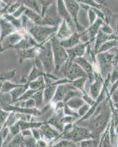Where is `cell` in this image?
<instances>
[{
  "instance_id": "cell-31",
  "label": "cell",
  "mask_w": 118,
  "mask_h": 147,
  "mask_svg": "<svg viewBox=\"0 0 118 147\" xmlns=\"http://www.w3.org/2000/svg\"><path fill=\"white\" fill-rule=\"evenodd\" d=\"M29 84V88L32 89V90H41V89H44L46 86L45 80L44 77H41L39 79L35 80L32 81L31 82H28Z\"/></svg>"
},
{
  "instance_id": "cell-25",
  "label": "cell",
  "mask_w": 118,
  "mask_h": 147,
  "mask_svg": "<svg viewBox=\"0 0 118 147\" xmlns=\"http://www.w3.org/2000/svg\"><path fill=\"white\" fill-rule=\"evenodd\" d=\"M118 44V36L116 35V37L115 38L111 39V40H109V41L106 42L105 44H103L101 47H100L98 51V53H101V52H110L114 49L117 47Z\"/></svg>"
},
{
  "instance_id": "cell-9",
  "label": "cell",
  "mask_w": 118,
  "mask_h": 147,
  "mask_svg": "<svg viewBox=\"0 0 118 147\" xmlns=\"http://www.w3.org/2000/svg\"><path fill=\"white\" fill-rule=\"evenodd\" d=\"M64 4L66 5V8L70 14L71 18L74 22L76 31L79 33L83 32L86 30V28H84V27L80 23L79 18H78L80 10L81 9L79 2L78 1H75V0H65Z\"/></svg>"
},
{
  "instance_id": "cell-14",
  "label": "cell",
  "mask_w": 118,
  "mask_h": 147,
  "mask_svg": "<svg viewBox=\"0 0 118 147\" xmlns=\"http://www.w3.org/2000/svg\"><path fill=\"white\" fill-rule=\"evenodd\" d=\"M56 5H57V10L59 16L61 17L63 21H65L69 24L70 28L73 30V32H77L74 22L71 18L70 14L66 8V5L64 4V1L58 0L56 1Z\"/></svg>"
},
{
  "instance_id": "cell-1",
  "label": "cell",
  "mask_w": 118,
  "mask_h": 147,
  "mask_svg": "<svg viewBox=\"0 0 118 147\" xmlns=\"http://www.w3.org/2000/svg\"><path fill=\"white\" fill-rule=\"evenodd\" d=\"M111 117L112 110L111 101L108 96L100 104L95 112L90 119L74 124L86 127L91 132L94 138H100L109 126Z\"/></svg>"
},
{
  "instance_id": "cell-8",
  "label": "cell",
  "mask_w": 118,
  "mask_h": 147,
  "mask_svg": "<svg viewBox=\"0 0 118 147\" xmlns=\"http://www.w3.org/2000/svg\"><path fill=\"white\" fill-rule=\"evenodd\" d=\"M62 21L58 13L56 1H54V2L46 10L44 16L42 17V25L58 27Z\"/></svg>"
},
{
  "instance_id": "cell-13",
  "label": "cell",
  "mask_w": 118,
  "mask_h": 147,
  "mask_svg": "<svg viewBox=\"0 0 118 147\" xmlns=\"http://www.w3.org/2000/svg\"><path fill=\"white\" fill-rule=\"evenodd\" d=\"M64 116V107L63 108H55L50 118L46 121V122L54 128H56L58 131L61 133L64 130V124L62 122V119Z\"/></svg>"
},
{
  "instance_id": "cell-24",
  "label": "cell",
  "mask_w": 118,
  "mask_h": 147,
  "mask_svg": "<svg viewBox=\"0 0 118 147\" xmlns=\"http://www.w3.org/2000/svg\"><path fill=\"white\" fill-rule=\"evenodd\" d=\"M24 15L27 16L35 25H42V17L36 12L27 8Z\"/></svg>"
},
{
  "instance_id": "cell-39",
  "label": "cell",
  "mask_w": 118,
  "mask_h": 147,
  "mask_svg": "<svg viewBox=\"0 0 118 147\" xmlns=\"http://www.w3.org/2000/svg\"><path fill=\"white\" fill-rule=\"evenodd\" d=\"M22 5V1H14V3H12L11 5H9L7 7V13L10 14V15H13L20 7Z\"/></svg>"
},
{
  "instance_id": "cell-45",
  "label": "cell",
  "mask_w": 118,
  "mask_h": 147,
  "mask_svg": "<svg viewBox=\"0 0 118 147\" xmlns=\"http://www.w3.org/2000/svg\"><path fill=\"white\" fill-rule=\"evenodd\" d=\"M39 2L41 5V17H43L44 13H45L46 10L54 2V1H43L42 0V1H39Z\"/></svg>"
},
{
  "instance_id": "cell-33",
  "label": "cell",
  "mask_w": 118,
  "mask_h": 147,
  "mask_svg": "<svg viewBox=\"0 0 118 147\" xmlns=\"http://www.w3.org/2000/svg\"><path fill=\"white\" fill-rule=\"evenodd\" d=\"M22 85H23V84H16L13 83V82H10V81H6V82H4L3 85H2V90L0 91V95H2L3 94L10 93V91H12V90H14L16 88L20 87Z\"/></svg>"
},
{
  "instance_id": "cell-32",
  "label": "cell",
  "mask_w": 118,
  "mask_h": 147,
  "mask_svg": "<svg viewBox=\"0 0 118 147\" xmlns=\"http://www.w3.org/2000/svg\"><path fill=\"white\" fill-rule=\"evenodd\" d=\"M3 17L5 18H6L17 30H20L22 29V23L21 18H16L13 16L12 15H10V14L7 13H5L3 16Z\"/></svg>"
},
{
  "instance_id": "cell-11",
  "label": "cell",
  "mask_w": 118,
  "mask_h": 147,
  "mask_svg": "<svg viewBox=\"0 0 118 147\" xmlns=\"http://www.w3.org/2000/svg\"><path fill=\"white\" fill-rule=\"evenodd\" d=\"M103 84L104 80L100 75L98 71L94 72V78L93 81L89 83V90L87 93L92 97L94 100L98 99L99 96L100 95L102 90L103 88Z\"/></svg>"
},
{
  "instance_id": "cell-40",
  "label": "cell",
  "mask_w": 118,
  "mask_h": 147,
  "mask_svg": "<svg viewBox=\"0 0 118 147\" xmlns=\"http://www.w3.org/2000/svg\"><path fill=\"white\" fill-rule=\"evenodd\" d=\"M37 90H32V89L29 88L28 90H27V91H26L25 93H24V94L23 95H22V96H21L20 98H19V99L15 102V103H16V102H24V101H27L28 100V99H31V98L33 97V94H35V92L37 91Z\"/></svg>"
},
{
  "instance_id": "cell-26",
  "label": "cell",
  "mask_w": 118,
  "mask_h": 147,
  "mask_svg": "<svg viewBox=\"0 0 118 147\" xmlns=\"http://www.w3.org/2000/svg\"><path fill=\"white\" fill-rule=\"evenodd\" d=\"M86 103L84 102L83 99H82V97H74L73 99H69L67 102H66L65 105L69 108H70L71 110L77 112V110L81 108Z\"/></svg>"
},
{
  "instance_id": "cell-21",
  "label": "cell",
  "mask_w": 118,
  "mask_h": 147,
  "mask_svg": "<svg viewBox=\"0 0 118 147\" xmlns=\"http://www.w3.org/2000/svg\"><path fill=\"white\" fill-rule=\"evenodd\" d=\"M81 43V34L78 32H75L73 35L69 37L66 40H63L60 42L61 45L64 47L65 49L73 48Z\"/></svg>"
},
{
  "instance_id": "cell-52",
  "label": "cell",
  "mask_w": 118,
  "mask_h": 147,
  "mask_svg": "<svg viewBox=\"0 0 118 147\" xmlns=\"http://www.w3.org/2000/svg\"><path fill=\"white\" fill-rule=\"evenodd\" d=\"M31 132H32V136L35 139V140H40V139H41L39 129H31Z\"/></svg>"
},
{
  "instance_id": "cell-46",
  "label": "cell",
  "mask_w": 118,
  "mask_h": 147,
  "mask_svg": "<svg viewBox=\"0 0 118 147\" xmlns=\"http://www.w3.org/2000/svg\"><path fill=\"white\" fill-rule=\"evenodd\" d=\"M90 109V106L89 105H87V104H85V105H83L81 108L78 109V110H77V113H78V115H79L80 119H81V118H83V116H85V115L87 114V113L89 112Z\"/></svg>"
},
{
  "instance_id": "cell-48",
  "label": "cell",
  "mask_w": 118,
  "mask_h": 147,
  "mask_svg": "<svg viewBox=\"0 0 118 147\" xmlns=\"http://www.w3.org/2000/svg\"><path fill=\"white\" fill-rule=\"evenodd\" d=\"M82 99H83V101H84L85 103L87 104V105H89L90 107H91V106H92L94 104V102H95V100H94L90 94H88V93L83 94Z\"/></svg>"
},
{
  "instance_id": "cell-3",
  "label": "cell",
  "mask_w": 118,
  "mask_h": 147,
  "mask_svg": "<svg viewBox=\"0 0 118 147\" xmlns=\"http://www.w3.org/2000/svg\"><path fill=\"white\" fill-rule=\"evenodd\" d=\"M50 40L41 44L39 49L38 58L42 65L43 70L47 74H54L55 63L52 47Z\"/></svg>"
},
{
  "instance_id": "cell-19",
  "label": "cell",
  "mask_w": 118,
  "mask_h": 147,
  "mask_svg": "<svg viewBox=\"0 0 118 147\" xmlns=\"http://www.w3.org/2000/svg\"><path fill=\"white\" fill-rule=\"evenodd\" d=\"M103 22H104L103 20H102L100 18H98V20L93 24L90 25L84 30V32L87 35L88 38L90 40V44H94V40L96 38L97 35L99 32L100 27L102 26Z\"/></svg>"
},
{
  "instance_id": "cell-7",
  "label": "cell",
  "mask_w": 118,
  "mask_h": 147,
  "mask_svg": "<svg viewBox=\"0 0 118 147\" xmlns=\"http://www.w3.org/2000/svg\"><path fill=\"white\" fill-rule=\"evenodd\" d=\"M58 72H61L63 74V78H66L69 82L81 77H87L86 74L83 70L74 62L69 63L67 61L60 69Z\"/></svg>"
},
{
  "instance_id": "cell-22",
  "label": "cell",
  "mask_w": 118,
  "mask_h": 147,
  "mask_svg": "<svg viewBox=\"0 0 118 147\" xmlns=\"http://www.w3.org/2000/svg\"><path fill=\"white\" fill-rule=\"evenodd\" d=\"M28 89L29 84L27 82V83L23 84V85H21L20 87L16 88H15L14 90H12V91H10L9 94H10V96H11V100L9 102H7V103L10 104V105L15 103Z\"/></svg>"
},
{
  "instance_id": "cell-51",
  "label": "cell",
  "mask_w": 118,
  "mask_h": 147,
  "mask_svg": "<svg viewBox=\"0 0 118 147\" xmlns=\"http://www.w3.org/2000/svg\"><path fill=\"white\" fill-rule=\"evenodd\" d=\"M110 99L113 103H117L118 102V88L115 91L109 96Z\"/></svg>"
},
{
  "instance_id": "cell-10",
  "label": "cell",
  "mask_w": 118,
  "mask_h": 147,
  "mask_svg": "<svg viewBox=\"0 0 118 147\" xmlns=\"http://www.w3.org/2000/svg\"><path fill=\"white\" fill-rule=\"evenodd\" d=\"M23 38V30H17L14 33L5 37L0 44V52L13 49L22 39Z\"/></svg>"
},
{
  "instance_id": "cell-15",
  "label": "cell",
  "mask_w": 118,
  "mask_h": 147,
  "mask_svg": "<svg viewBox=\"0 0 118 147\" xmlns=\"http://www.w3.org/2000/svg\"><path fill=\"white\" fill-rule=\"evenodd\" d=\"M73 89L75 88L73 87V85L70 82L61 84V85H58L57 88H56V94H55L54 97L52 99L51 104L52 105H55V104H57L58 102H63L64 98L66 96V94H67L69 90H73Z\"/></svg>"
},
{
  "instance_id": "cell-34",
  "label": "cell",
  "mask_w": 118,
  "mask_h": 147,
  "mask_svg": "<svg viewBox=\"0 0 118 147\" xmlns=\"http://www.w3.org/2000/svg\"><path fill=\"white\" fill-rule=\"evenodd\" d=\"M100 141V138L87 139L79 143V147H99Z\"/></svg>"
},
{
  "instance_id": "cell-20",
  "label": "cell",
  "mask_w": 118,
  "mask_h": 147,
  "mask_svg": "<svg viewBox=\"0 0 118 147\" xmlns=\"http://www.w3.org/2000/svg\"><path fill=\"white\" fill-rule=\"evenodd\" d=\"M17 31L16 29L4 17L0 18V33H1V42L5 37ZM1 44V43H0Z\"/></svg>"
},
{
  "instance_id": "cell-43",
  "label": "cell",
  "mask_w": 118,
  "mask_h": 147,
  "mask_svg": "<svg viewBox=\"0 0 118 147\" xmlns=\"http://www.w3.org/2000/svg\"><path fill=\"white\" fill-rule=\"evenodd\" d=\"M109 24L113 28L115 35L118 36V13H113Z\"/></svg>"
},
{
  "instance_id": "cell-41",
  "label": "cell",
  "mask_w": 118,
  "mask_h": 147,
  "mask_svg": "<svg viewBox=\"0 0 118 147\" xmlns=\"http://www.w3.org/2000/svg\"><path fill=\"white\" fill-rule=\"evenodd\" d=\"M23 144L24 147H36V141L33 136L23 137Z\"/></svg>"
},
{
  "instance_id": "cell-36",
  "label": "cell",
  "mask_w": 118,
  "mask_h": 147,
  "mask_svg": "<svg viewBox=\"0 0 118 147\" xmlns=\"http://www.w3.org/2000/svg\"><path fill=\"white\" fill-rule=\"evenodd\" d=\"M16 73V69L2 72V73L0 74V82L4 84V82H6V81H10V80H11V79L15 77Z\"/></svg>"
},
{
  "instance_id": "cell-50",
  "label": "cell",
  "mask_w": 118,
  "mask_h": 147,
  "mask_svg": "<svg viewBox=\"0 0 118 147\" xmlns=\"http://www.w3.org/2000/svg\"><path fill=\"white\" fill-rule=\"evenodd\" d=\"M26 9H27V7H25L23 5H22L20 6V7H19V8L18 9V10H17L12 16L16 18H21L22 16L24 14V12H25Z\"/></svg>"
},
{
  "instance_id": "cell-42",
  "label": "cell",
  "mask_w": 118,
  "mask_h": 147,
  "mask_svg": "<svg viewBox=\"0 0 118 147\" xmlns=\"http://www.w3.org/2000/svg\"><path fill=\"white\" fill-rule=\"evenodd\" d=\"M100 31L103 32V33L106 34V35H115V31H114L113 28L109 24H107L106 22H103V24H102V26L100 27Z\"/></svg>"
},
{
  "instance_id": "cell-38",
  "label": "cell",
  "mask_w": 118,
  "mask_h": 147,
  "mask_svg": "<svg viewBox=\"0 0 118 147\" xmlns=\"http://www.w3.org/2000/svg\"><path fill=\"white\" fill-rule=\"evenodd\" d=\"M86 14H87L88 18V22H89V26L92 25L94 22L98 20V16H97L96 13L91 7H89V9L86 11Z\"/></svg>"
},
{
  "instance_id": "cell-37",
  "label": "cell",
  "mask_w": 118,
  "mask_h": 147,
  "mask_svg": "<svg viewBox=\"0 0 118 147\" xmlns=\"http://www.w3.org/2000/svg\"><path fill=\"white\" fill-rule=\"evenodd\" d=\"M50 147H79V146L69 140L61 139L56 144H55L54 145H51Z\"/></svg>"
},
{
  "instance_id": "cell-16",
  "label": "cell",
  "mask_w": 118,
  "mask_h": 147,
  "mask_svg": "<svg viewBox=\"0 0 118 147\" xmlns=\"http://www.w3.org/2000/svg\"><path fill=\"white\" fill-rule=\"evenodd\" d=\"M86 47H87V44L81 43L73 48L66 49V52H67L68 57H69L68 62L69 63H72L74 62L75 59L83 57L86 54Z\"/></svg>"
},
{
  "instance_id": "cell-5",
  "label": "cell",
  "mask_w": 118,
  "mask_h": 147,
  "mask_svg": "<svg viewBox=\"0 0 118 147\" xmlns=\"http://www.w3.org/2000/svg\"><path fill=\"white\" fill-rule=\"evenodd\" d=\"M58 27H48L44 25H33L27 30L31 36L38 44H44L56 35Z\"/></svg>"
},
{
  "instance_id": "cell-18",
  "label": "cell",
  "mask_w": 118,
  "mask_h": 147,
  "mask_svg": "<svg viewBox=\"0 0 118 147\" xmlns=\"http://www.w3.org/2000/svg\"><path fill=\"white\" fill-rule=\"evenodd\" d=\"M75 32L70 28L67 23L65 21H62L61 24L59 25L55 37L58 41H63L69 38Z\"/></svg>"
},
{
  "instance_id": "cell-17",
  "label": "cell",
  "mask_w": 118,
  "mask_h": 147,
  "mask_svg": "<svg viewBox=\"0 0 118 147\" xmlns=\"http://www.w3.org/2000/svg\"><path fill=\"white\" fill-rule=\"evenodd\" d=\"M41 44H39L37 47H33L31 49H27L24 50L16 51L18 55V60L20 64L22 63L24 60H28V59H35L38 57L40 49V47Z\"/></svg>"
},
{
  "instance_id": "cell-4",
  "label": "cell",
  "mask_w": 118,
  "mask_h": 147,
  "mask_svg": "<svg viewBox=\"0 0 118 147\" xmlns=\"http://www.w3.org/2000/svg\"><path fill=\"white\" fill-rule=\"evenodd\" d=\"M90 138H94L91 132L86 127L76 124H73L72 128L61 133V139L69 140L75 144H79L83 140Z\"/></svg>"
},
{
  "instance_id": "cell-2",
  "label": "cell",
  "mask_w": 118,
  "mask_h": 147,
  "mask_svg": "<svg viewBox=\"0 0 118 147\" xmlns=\"http://www.w3.org/2000/svg\"><path fill=\"white\" fill-rule=\"evenodd\" d=\"M115 54L111 52H101L96 55V70L104 80L111 73L115 67Z\"/></svg>"
},
{
  "instance_id": "cell-6",
  "label": "cell",
  "mask_w": 118,
  "mask_h": 147,
  "mask_svg": "<svg viewBox=\"0 0 118 147\" xmlns=\"http://www.w3.org/2000/svg\"><path fill=\"white\" fill-rule=\"evenodd\" d=\"M52 47V55L54 59L55 63V72L54 75L59 71L61 67L66 63L69 60L68 54L66 49L64 48L60 44V41L56 38L55 35L52 37L50 40Z\"/></svg>"
},
{
  "instance_id": "cell-47",
  "label": "cell",
  "mask_w": 118,
  "mask_h": 147,
  "mask_svg": "<svg viewBox=\"0 0 118 147\" xmlns=\"http://www.w3.org/2000/svg\"><path fill=\"white\" fill-rule=\"evenodd\" d=\"M110 83L113 84L118 80V67L115 65L113 70L109 75Z\"/></svg>"
},
{
  "instance_id": "cell-53",
  "label": "cell",
  "mask_w": 118,
  "mask_h": 147,
  "mask_svg": "<svg viewBox=\"0 0 118 147\" xmlns=\"http://www.w3.org/2000/svg\"><path fill=\"white\" fill-rule=\"evenodd\" d=\"M110 52H113L115 55H118V49H112V50L110 51Z\"/></svg>"
},
{
  "instance_id": "cell-27",
  "label": "cell",
  "mask_w": 118,
  "mask_h": 147,
  "mask_svg": "<svg viewBox=\"0 0 118 147\" xmlns=\"http://www.w3.org/2000/svg\"><path fill=\"white\" fill-rule=\"evenodd\" d=\"M88 82V77H81V78L77 79L71 82L70 83L73 85V87L77 90H80L83 93H87L86 91V83Z\"/></svg>"
},
{
  "instance_id": "cell-44",
  "label": "cell",
  "mask_w": 118,
  "mask_h": 147,
  "mask_svg": "<svg viewBox=\"0 0 118 147\" xmlns=\"http://www.w3.org/2000/svg\"><path fill=\"white\" fill-rule=\"evenodd\" d=\"M9 132L10 134L11 135L12 137H14V136H17L18 134H19L21 132V129H20V125H19V121L18 122H16L15 124L12 125L11 127H9Z\"/></svg>"
},
{
  "instance_id": "cell-54",
  "label": "cell",
  "mask_w": 118,
  "mask_h": 147,
  "mask_svg": "<svg viewBox=\"0 0 118 147\" xmlns=\"http://www.w3.org/2000/svg\"><path fill=\"white\" fill-rule=\"evenodd\" d=\"M2 125L1 124H0V131L2 130Z\"/></svg>"
},
{
  "instance_id": "cell-28",
  "label": "cell",
  "mask_w": 118,
  "mask_h": 147,
  "mask_svg": "<svg viewBox=\"0 0 118 147\" xmlns=\"http://www.w3.org/2000/svg\"><path fill=\"white\" fill-rule=\"evenodd\" d=\"M47 75V74L42 70H40L38 68L35 66V65H33L32 70L30 72V74H28V76L27 77V82H31L32 81L35 80L39 79L41 77H45Z\"/></svg>"
},
{
  "instance_id": "cell-35",
  "label": "cell",
  "mask_w": 118,
  "mask_h": 147,
  "mask_svg": "<svg viewBox=\"0 0 118 147\" xmlns=\"http://www.w3.org/2000/svg\"><path fill=\"white\" fill-rule=\"evenodd\" d=\"M23 136L20 132L12 138V140L7 144L6 147H21L23 143Z\"/></svg>"
},
{
  "instance_id": "cell-29",
  "label": "cell",
  "mask_w": 118,
  "mask_h": 147,
  "mask_svg": "<svg viewBox=\"0 0 118 147\" xmlns=\"http://www.w3.org/2000/svg\"><path fill=\"white\" fill-rule=\"evenodd\" d=\"M22 5L27 9L32 10L33 11L36 12L39 14L41 13V5L39 4V1H35V0H24L22 1Z\"/></svg>"
},
{
  "instance_id": "cell-23",
  "label": "cell",
  "mask_w": 118,
  "mask_h": 147,
  "mask_svg": "<svg viewBox=\"0 0 118 147\" xmlns=\"http://www.w3.org/2000/svg\"><path fill=\"white\" fill-rule=\"evenodd\" d=\"M44 121H22L19 120L21 132L26 129H39Z\"/></svg>"
},
{
  "instance_id": "cell-12",
  "label": "cell",
  "mask_w": 118,
  "mask_h": 147,
  "mask_svg": "<svg viewBox=\"0 0 118 147\" xmlns=\"http://www.w3.org/2000/svg\"><path fill=\"white\" fill-rule=\"evenodd\" d=\"M39 129L41 139H44L46 141H52L53 143L54 140L61 138V132L49 124H47L46 121H44L43 125Z\"/></svg>"
},
{
  "instance_id": "cell-49",
  "label": "cell",
  "mask_w": 118,
  "mask_h": 147,
  "mask_svg": "<svg viewBox=\"0 0 118 147\" xmlns=\"http://www.w3.org/2000/svg\"><path fill=\"white\" fill-rule=\"evenodd\" d=\"M9 114H10V113L5 111V110H3V109L1 107V106H0V124H2V126L5 124V121L7 120Z\"/></svg>"
},
{
  "instance_id": "cell-30",
  "label": "cell",
  "mask_w": 118,
  "mask_h": 147,
  "mask_svg": "<svg viewBox=\"0 0 118 147\" xmlns=\"http://www.w3.org/2000/svg\"><path fill=\"white\" fill-rule=\"evenodd\" d=\"M32 98L34 99V101H35V107H36V108L39 110L41 107L43 108V107H45L44 102V89L38 90L37 91L35 92V94H33Z\"/></svg>"
}]
</instances>
